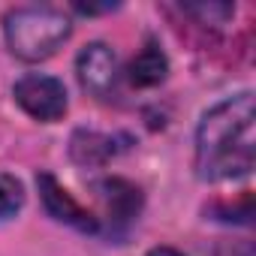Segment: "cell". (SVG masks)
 <instances>
[{"label": "cell", "mask_w": 256, "mask_h": 256, "mask_svg": "<svg viewBox=\"0 0 256 256\" xmlns=\"http://www.w3.org/2000/svg\"><path fill=\"white\" fill-rule=\"evenodd\" d=\"M256 160V106L253 94H238L205 112L196 130V172L205 181L250 175Z\"/></svg>", "instance_id": "obj_1"}, {"label": "cell", "mask_w": 256, "mask_h": 256, "mask_svg": "<svg viewBox=\"0 0 256 256\" xmlns=\"http://www.w3.org/2000/svg\"><path fill=\"white\" fill-rule=\"evenodd\" d=\"M190 12H196V16H202L205 22H211L214 16L217 18H229L232 16V6L229 4H202V6H187Z\"/></svg>", "instance_id": "obj_10"}, {"label": "cell", "mask_w": 256, "mask_h": 256, "mask_svg": "<svg viewBox=\"0 0 256 256\" xmlns=\"http://www.w3.org/2000/svg\"><path fill=\"white\" fill-rule=\"evenodd\" d=\"M108 154H112L108 139H102L96 133H76V139H72V157L78 163H102Z\"/></svg>", "instance_id": "obj_8"}, {"label": "cell", "mask_w": 256, "mask_h": 256, "mask_svg": "<svg viewBox=\"0 0 256 256\" xmlns=\"http://www.w3.org/2000/svg\"><path fill=\"white\" fill-rule=\"evenodd\" d=\"M114 6H118V4H100V6H96V4H76V10H78V12H88V16H94V12H108V10H114Z\"/></svg>", "instance_id": "obj_11"}, {"label": "cell", "mask_w": 256, "mask_h": 256, "mask_svg": "<svg viewBox=\"0 0 256 256\" xmlns=\"http://www.w3.org/2000/svg\"><path fill=\"white\" fill-rule=\"evenodd\" d=\"M76 72L88 94L106 100L118 84V54L106 42H90L82 48V54L76 60Z\"/></svg>", "instance_id": "obj_4"}, {"label": "cell", "mask_w": 256, "mask_h": 256, "mask_svg": "<svg viewBox=\"0 0 256 256\" xmlns=\"http://www.w3.org/2000/svg\"><path fill=\"white\" fill-rule=\"evenodd\" d=\"M166 72H169V60L157 42H148L130 64V82L136 88H154L166 78Z\"/></svg>", "instance_id": "obj_7"}, {"label": "cell", "mask_w": 256, "mask_h": 256, "mask_svg": "<svg viewBox=\"0 0 256 256\" xmlns=\"http://www.w3.org/2000/svg\"><path fill=\"white\" fill-rule=\"evenodd\" d=\"M16 102L36 120H60L66 114V88L52 76H24L12 88Z\"/></svg>", "instance_id": "obj_3"}, {"label": "cell", "mask_w": 256, "mask_h": 256, "mask_svg": "<svg viewBox=\"0 0 256 256\" xmlns=\"http://www.w3.org/2000/svg\"><path fill=\"white\" fill-rule=\"evenodd\" d=\"M148 256H184V253H178L175 247H154Z\"/></svg>", "instance_id": "obj_12"}, {"label": "cell", "mask_w": 256, "mask_h": 256, "mask_svg": "<svg viewBox=\"0 0 256 256\" xmlns=\"http://www.w3.org/2000/svg\"><path fill=\"white\" fill-rule=\"evenodd\" d=\"M4 36L16 58L30 60V64L46 60L70 36V18L52 6H22V10L6 12Z\"/></svg>", "instance_id": "obj_2"}, {"label": "cell", "mask_w": 256, "mask_h": 256, "mask_svg": "<svg viewBox=\"0 0 256 256\" xmlns=\"http://www.w3.org/2000/svg\"><path fill=\"white\" fill-rule=\"evenodd\" d=\"M36 187H40V199H42L46 211H48L54 220H60V223H66V226H72V229H78V232H96V217H94L90 211H84L54 175L40 172V175H36Z\"/></svg>", "instance_id": "obj_5"}, {"label": "cell", "mask_w": 256, "mask_h": 256, "mask_svg": "<svg viewBox=\"0 0 256 256\" xmlns=\"http://www.w3.org/2000/svg\"><path fill=\"white\" fill-rule=\"evenodd\" d=\"M102 190V199H106V208L114 220L126 223V220H133L139 214V205H142V196H139V187H133L130 181H124V178H106L100 184Z\"/></svg>", "instance_id": "obj_6"}, {"label": "cell", "mask_w": 256, "mask_h": 256, "mask_svg": "<svg viewBox=\"0 0 256 256\" xmlns=\"http://www.w3.org/2000/svg\"><path fill=\"white\" fill-rule=\"evenodd\" d=\"M24 205V187L18 178L0 172V220L6 217H16Z\"/></svg>", "instance_id": "obj_9"}]
</instances>
